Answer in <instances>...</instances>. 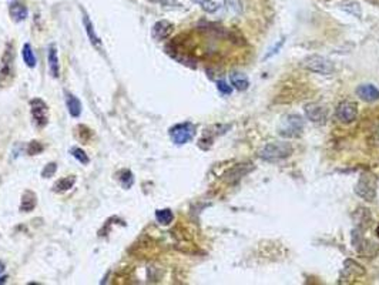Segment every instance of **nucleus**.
I'll list each match as a JSON object with an SVG mask.
<instances>
[{"label": "nucleus", "mask_w": 379, "mask_h": 285, "mask_svg": "<svg viewBox=\"0 0 379 285\" xmlns=\"http://www.w3.org/2000/svg\"><path fill=\"white\" fill-rule=\"evenodd\" d=\"M355 193L366 201H373L376 197V181L372 175L364 174L355 187Z\"/></svg>", "instance_id": "obj_5"}, {"label": "nucleus", "mask_w": 379, "mask_h": 285, "mask_svg": "<svg viewBox=\"0 0 379 285\" xmlns=\"http://www.w3.org/2000/svg\"><path fill=\"white\" fill-rule=\"evenodd\" d=\"M56 171H57V164L56 162H49L47 166H45V169L41 170V177L43 178H52Z\"/></svg>", "instance_id": "obj_25"}, {"label": "nucleus", "mask_w": 379, "mask_h": 285, "mask_svg": "<svg viewBox=\"0 0 379 285\" xmlns=\"http://www.w3.org/2000/svg\"><path fill=\"white\" fill-rule=\"evenodd\" d=\"M305 116L314 123H324L328 117V110L321 104H307L305 106Z\"/></svg>", "instance_id": "obj_8"}, {"label": "nucleus", "mask_w": 379, "mask_h": 285, "mask_svg": "<svg viewBox=\"0 0 379 285\" xmlns=\"http://www.w3.org/2000/svg\"><path fill=\"white\" fill-rule=\"evenodd\" d=\"M376 235L379 237V224H378V227H376Z\"/></svg>", "instance_id": "obj_34"}, {"label": "nucleus", "mask_w": 379, "mask_h": 285, "mask_svg": "<svg viewBox=\"0 0 379 285\" xmlns=\"http://www.w3.org/2000/svg\"><path fill=\"white\" fill-rule=\"evenodd\" d=\"M6 281H7L6 275H5V277H0V284H5Z\"/></svg>", "instance_id": "obj_33"}, {"label": "nucleus", "mask_w": 379, "mask_h": 285, "mask_svg": "<svg viewBox=\"0 0 379 285\" xmlns=\"http://www.w3.org/2000/svg\"><path fill=\"white\" fill-rule=\"evenodd\" d=\"M302 66L309 71H314L318 74H324L328 76L333 71V63L329 58L324 57V56H318V54H312V56H308L304 62Z\"/></svg>", "instance_id": "obj_3"}, {"label": "nucleus", "mask_w": 379, "mask_h": 285, "mask_svg": "<svg viewBox=\"0 0 379 285\" xmlns=\"http://www.w3.org/2000/svg\"><path fill=\"white\" fill-rule=\"evenodd\" d=\"M373 141L376 142V144H378V146H379V129L376 130L375 133H373Z\"/></svg>", "instance_id": "obj_31"}, {"label": "nucleus", "mask_w": 379, "mask_h": 285, "mask_svg": "<svg viewBox=\"0 0 379 285\" xmlns=\"http://www.w3.org/2000/svg\"><path fill=\"white\" fill-rule=\"evenodd\" d=\"M37 200H36V194L32 191H25V194L22 195V202H20V211L29 213L33 208L36 207Z\"/></svg>", "instance_id": "obj_17"}, {"label": "nucleus", "mask_w": 379, "mask_h": 285, "mask_svg": "<svg viewBox=\"0 0 379 285\" xmlns=\"http://www.w3.org/2000/svg\"><path fill=\"white\" fill-rule=\"evenodd\" d=\"M356 94H358V97L362 98L364 101H368V103H373V101L379 100V90L372 85H361L356 89Z\"/></svg>", "instance_id": "obj_11"}, {"label": "nucleus", "mask_w": 379, "mask_h": 285, "mask_svg": "<svg viewBox=\"0 0 379 285\" xmlns=\"http://www.w3.org/2000/svg\"><path fill=\"white\" fill-rule=\"evenodd\" d=\"M193 2H196L197 5L207 13H216L218 7H220V5L216 3V2H213V0H193Z\"/></svg>", "instance_id": "obj_23"}, {"label": "nucleus", "mask_w": 379, "mask_h": 285, "mask_svg": "<svg viewBox=\"0 0 379 285\" xmlns=\"http://www.w3.org/2000/svg\"><path fill=\"white\" fill-rule=\"evenodd\" d=\"M291 154H292V146L284 141L268 142L260 150V157L265 161H280Z\"/></svg>", "instance_id": "obj_1"}, {"label": "nucleus", "mask_w": 379, "mask_h": 285, "mask_svg": "<svg viewBox=\"0 0 379 285\" xmlns=\"http://www.w3.org/2000/svg\"><path fill=\"white\" fill-rule=\"evenodd\" d=\"M41 150H43V146L39 141H32L29 144V147H27V153L30 156H36V154L41 153Z\"/></svg>", "instance_id": "obj_27"}, {"label": "nucleus", "mask_w": 379, "mask_h": 285, "mask_svg": "<svg viewBox=\"0 0 379 285\" xmlns=\"http://www.w3.org/2000/svg\"><path fill=\"white\" fill-rule=\"evenodd\" d=\"M151 3H158L161 6H174L177 5V0H149Z\"/></svg>", "instance_id": "obj_29"}, {"label": "nucleus", "mask_w": 379, "mask_h": 285, "mask_svg": "<svg viewBox=\"0 0 379 285\" xmlns=\"http://www.w3.org/2000/svg\"><path fill=\"white\" fill-rule=\"evenodd\" d=\"M156 220L161 224V226H170L173 220H174V214L170 208H163V210H157L156 211Z\"/></svg>", "instance_id": "obj_20"}, {"label": "nucleus", "mask_w": 379, "mask_h": 285, "mask_svg": "<svg viewBox=\"0 0 379 285\" xmlns=\"http://www.w3.org/2000/svg\"><path fill=\"white\" fill-rule=\"evenodd\" d=\"M335 116L341 123H352L356 120V116H358V107L352 101H342V103L338 104V107L335 110Z\"/></svg>", "instance_id": "obj_7"}, {"label": "nucleus", "mask_w": 379, "mask_h": 285, "mask_svg": "<svg viewBox=\"0 0 379 285\" xmlns=\"http://www.w3.org/2000/svg\"><path fill=\"white\" fill-rule=\"evenodd\" d=\"M225 5H228L229 10L236 12L237 14H240L242 12L241 0H227V2H225Z\"/></svg>", "instance_id": "obj_26"}, {"label": "nucleus", "mask_w": 379, "mask_h": 285, "mask_svg": "<svg viewBox=\"0 0 379 285\" xmlns=\"http://www.w3.org/2000/svg\"><path fill=\"white\" fill-rule=\"evenodd\" d=\"M282 45H284V40H280V43H278V46H275L274 49H272V50H271V52H269L268 54L265 56V58H269V57H271V56H274L275 53H278V50L281 49V46Z\"/></svg>", "instance_id": "obj_30"}, {"label": "nucleus", "mask_w": 379, "mask_h": 285, "mask_svg": "<svg viewBox=\"0 0 379 285\" xmlns=\"http://www.w3.org/2000/svg\"><path fill=\"white\" fill-rule=\"evenodd\" d=\"M74 184H76V177L69 175V177H63L59 181H56V184L53 186V190L56 193H65V191H69L70 188H73Z\"/></svg>", "instance_id": "obj_18"}, {"label": "nucleus", "mask_w": 379, "mask_h": 285, "mask_svg": "<svg viewBox=\"0 0 379 285\" xmlns=\"http://www.w3.org/2000/svg\"><path fill=\"white\" fill-rule=\"evenodd\" d=\"M217 89H218V91L222 93V94H231V91H233V87L227 85L225 82H222V80H220V82L217 83Z\"/></svg>", "instance_id": "obj_28"}, {"label": "nucleus", "mask_w": 379, "mask_h": 285, "mask_svg": "<svg viewBox=\"0 0 379 285\" xmlns=\"http://www.w3.org/2000/svg\"><path fill=\"white\" fill-rule=\"evenodd\" d=\"M22 57H23V62H25V65L29 67V69H34L36 65H37V62H36V56H34V53H33L32 46L26 43V45L23 46V49H22Z\"/></svg>", "instance_id": "obj_19"}, {"label": "nucleus", "mask_w": 379, "mask_h": 285, "mask_svg": "<svg viewBox=\"0 0 379 285\" xmlns=\"http://www.w3.org/2000/svg\"><path fill=\"white\" fill-rule=\"evenodd\" d=\"M173 29H174V25L167 22V20H160L157 22L154 26H153V37L158 42L161 40H165L171 33H173Z\"/></svg>", "instance_id": "obj_10"}, {"label": "nucleus", "mask_w": 379, "mask_h": 285, "mask_svg": "<svg viewBox=\"0 0 379 285\" xmlns=\"http://www.w3.org/2000/svg\"><path fill=\"white\" fill-rule=\"evenodd\" d=\"M196 134V127L191 123H180L176 124L174 127L170 129V137L173 141L181 146L193 140V137Z\"/></svg>", "instance_id": "obj_4"}, {"label": "nucleus", "mask_w": 379, "mask_h": 285, "mask_svg": "<svg viewBox=\"0 0 379 285\" xmlns=\"http://www.w3.org/2000/svg\"><path fill=\"white\" fill-rule=\"evenodd\" d=\"M5 270H6V267H5V264H3V262L0 261V274H3V272H5Z\"/></svg>", "instance_id": "obj_32"}, {"label": "nucleus", "mask_w": 379, "mask_h": 285, "mask_svg": "<svg viewBox=\"0 0 379 285\" xmlns=\"http://www.w3.org/2000/svg\"><path fill=\"white\" fill-rule=\"evenodd\" d=\"M118 181H120V184H121L125 190L131 188V186L134 184L133 173H131L130 170H123V171H120V174H118Z\"/></svg>", "instance_id": "obj_22"}, {"label": "nucleus", "mask_w": 379, "mask_h": 285, "mask_svg": "<svg viewBox=\"0 0 379 285\" xmlns=\"http://www.w3.org/2000/svg\"><path fill=\"white\" fill-rule=\"evenodd\" d=\"M72 156L81 164H87L89 162V156L86 154V151L80 147H73L72 149Z\"/></svg>", "instance_id": "obj_24"}, {"label": "nucleus", "mask_w": 379, "mask_h": 285, "mask_svg": "<svg viewBox=\"0 0 379 285\" xmlns=\"http://www.w3.org/2000/svg\"><path fill=\"white\" fill-rule=\"evenodd\" d=\"M83 23H85V29L86 33H87V36H89V39L92 42V45L98 49V50H103V45H101V40L98 39V36L96 34V30H94V26H93L92 20L89 19L87 16H83Z\"/></svg>", "instance_id": "obj_15"}, {"label": "nucleus", "mask_w": 379, "mask_h": 285, "mask_svg": "<svg viewBox=\"0 0 379 285\" xmlns=\"http://www.w3.org/2000/svg\"><path fill=\"white\" fill-rule=\"evenodd\" d=\"M12 73H13V46L7 45V49L5 50V54L2 58V70H0L2 83L5 82V77L12 76Z\"/></svg>", "instance_id": "obj_9"}, {"label": "nucleus", "mask_w": 379, "mask_h": 285, "mask_svg": "<svg viewBox=\"0 0 379 285\" xmlns=\"http://www.w3.org/2000/svg\"><path fill=\"white\" fill-rule=\"evenodd\" d=\"M32 107V117L34 124L37 127H45L49 123V107L47 104L40 98H33L30 101Z\"/></svg>", "instance_id": "obj_6"}, {"label": "nucleus", "mask_w": 379, "mask_h": 285, "mask_svg": "<svg viewBox=\"0 0 379 285\" xmlns=\"http://www.w3.org/2000/svg\"><path fill=\"white\" fill-rule=\"evenodd\" d=\"M9 14H10V17H12L16 23H20V22H23V20L27 19L29 10H27V7L25 6L23 3H20V2H13V3H10V6H9Z\"/></svg>", "instance_id": "obj_13"}, {"label": "nucleus", "mask_w": 379, "mask_h": 285, "mask_svg": "<svg viewBox=\"0 0 379 285\" xmlns=\"http://www.w3.org/2000/svg\"><path fill=\"white\" fill-rule=\"evenodd\" d=\"M353 215L356 217V226H358V228L369 227V222H368V220H371L369 210H366V208H360Z\"/></svg>", "instance_id": "obj_21"}, {"label": "nucleus", "mask_w": 379, "mask_h": 285, "mask_svg": "<svg viewBox=\"0 0 379 285\" xmlns=\"http://www.w3.org/2000/svg\"><path fill=\"white\" fill-rule=\"evenodd\" d=\"M66 106H67V110L70 113V116L74 117V118H79L81 116V103L80 100L74 94L72 93H66Z\"/></svg>", "instance_id": "obj_14"}, {"label": "nucleus", "mask_w": 379, "mask_h": 285, "mask_svg": "<svg viewBox=\"0 0 379 285\" xmlns=\"http://www.w3.org/2000/svg\"><path fill=\"white\" fill-rule=\"evenodd\" d=\"M49 69H50V74L52 77L59 78L60 77V63H59V56H57V47L56 45L49 46Z\"/></svg>", "instance_id": "obj_12"}, {"label": "nucleus", "mask_w": 379, "mask_h": 285, "mask_svg": "<svg viewBox=\"0 0 379 285\" xmlns=\"http://www.w3.org/2000/svg\"><path fill=\"white\" fill-rule=\"evenodd\" d=\"M304 130V120L298 114H288L281 120L278 133L285 138H297Z\"/></svg>", "instance_id": "obj_2"}, {"label": "nucleus", "mask_w": 379, "mask_h": 285, "mask_svg": "<svg viewBox=\"0 0 379 285\" xmlns=\"http://www.w3.org/2000/svg\"><path fill=\"white\" fill-rule=\"evenodd\" d=\"M229 82H231V85L236 87L237 90H247L249 86V80L248 77L245 76V74H242V73H231L229 74Z\"/></svg>", "instance_id": "obj_16"}]
</instances>
